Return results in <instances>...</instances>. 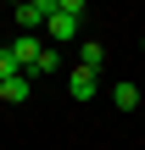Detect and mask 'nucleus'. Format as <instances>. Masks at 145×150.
<instances>
[{
    "label": "nucleus",
    "instance_id": "nucleus-2",
    "mask_svg": "<svg viewBox=\"0 0 145 150\" xmlns=\"http://www.w3.org/2000/svg\"><path fill=\"white\" fill-rule=\"evenodd\" d=\"M50 11H56V0H22V6L11 11V22H17L22 33H34V28H45V22H50Z\"/></svg>",
    "mask_w": 145,
    "mask_h": 150
},
{
    "label": "nucleus",
    "instance_id": "nucleus-6",
    "mask_svg": "<svg viewBox=\"0 0 145 150\" xmlns=\"http://www.w3.org/2000/svg\"><path fill=\"white\" fill-rule=\"evenodd\" d=\"M112 106L117 111H134L140 106V83H112Z\"/></svg>",
    "mask_w": 145,
    "mask_h": 150
},
{
    "label": "nucleus",
    "instance_id": "nucleus-3",
    "mask_svg": "<svg viewBox=\"0 0 145 150\" xmlns=\"http://www.w3.org/2000/svg\"><path fill=\"white\" fill-rule=\"evenodd\" d=\"M67 95L89 106V100L101 95V72H84V67H73V78H67Z\"/></svg>",
    "mask_w": 145,
    "mask_h": 150
},
{
    "label": "nucleus",
    "instance_id": "nucleus-5",
    "mask_svg": "<svg viewBox=\"0 0 145 150\" xmlns=\"http://www.w3.org/2000/svg\"><path fill=\"white\" fill-rule=\"evenodd\" d=\"M101 61H106V45H101V39H84V56H78V67H84V72H101Z\"/></svg>",
    "mask_w": 145,
    "mask_h": 150
},
{
    "label": "nucleus",
    "instance_id": "nucleus-4",
    "mask_svg": "<svg viewBox=\"0 0 145 150\" xmlns=\"http://www.w3.org/2000/svg\"><path fill=\"white\" fill-rule=\"evenodd\" d=\"M28 95H34V78H28V72H22V78H6V83H0V100H6V106H22Z\"/></svg>",
    "mask_w": 145,
    "mask_h": 150
},
{
    "label": "nucleus",
    "instance_id": "nucleus-8",
    "mask_svg": "<svg viewBox=\"0 0 145 150\" xmlns=\"http://www.w3.org/2000/svg\"><path fill=\"white\" fill-rule=\"evenodd\" d=\"M140 45H145V39H140Z\"/></svg>",
    "mask_w": 145,
    "mask_h": 150
},
{
    "label": "nucleus",
    "instance_id": "nucleus-7",
    "mask_svg": "<svg viewBox=\"0 0 145 150\" xmlns=\"http://www.w3.org/2000/svg\"><path fill=\"white\" fill-rule=\"evenodd\" d=\"M6 78H22V67H17V56H11V45L0 50V83H6Z\"/></svg>",
    "mask_w": 145,
    "mask_h": 150
},
{
    "label": "nucleus",
    "instance_id": "nucleus-1",
    "mask_svg": "<svg viewBox=\"0 0 145 150\" xmlns=\"http://www.w3.org/2000/svg\"><path fill=\"white\" fill-rule=\"evenodd\" d=\"M78 17H84V0H56V11H50L45 33L61 45V39H73V33H78Z\"/></svg>",
    "mask_w": 145,
    "mask_h": 150
}]
</instances>
